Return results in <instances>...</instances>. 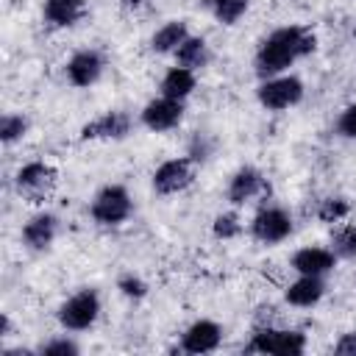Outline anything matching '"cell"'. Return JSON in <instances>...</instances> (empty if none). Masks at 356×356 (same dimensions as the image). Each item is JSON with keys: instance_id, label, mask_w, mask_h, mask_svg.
Segmentation results:
<instances>
[{"instance_id": "ac0fdd59", "label": "cell", "mask_w": 356, "mask_h": 356, "mask_svg": "<svg viewBox=\"0 0 356 356\" xmlns=\"http://www.w3.org/2000/svg\"><path fill=\"white\" fill-rule=\"evenodd\" d=\"M197 86V78H195V70L189 67H181L175 64L172 70H167V75L161 78V95L164 97H172V100H186L192 95V89Z\"/></svg>"}, {"instance_id": "4316f807", "label": "cell", "mask_w": 356, "mask_h": 356, "mask_svg": "<svg viewBox=\"0 0 356 356\" xmlns=\"http://www.w3.org/2000/svg\"><path fill=\"white\" fill-rule=\"evenodd\" d=\"M211 153H214V139H211L209 134H195V136H192V142H189L186 156H189L195 164H203Z\"/></svg>"}, {"instance_id": "9a60e30c", "label": "cell", "mask_w": 356, "mask_h": 356, "mask_svg": "<svg viewBox=\"0 0 356 356\" xmlns=\"http://www.w3.org/2000/svg\"><path fill=\"white\" fill-rule=\"evenodd\" d=\"M334 267H337V256H334V250H325V248H300L292 256V270L298 275H320L323 278Z\"/></svg>"}, {"instance_id": "ffe728a7", "label": "cell", "mask_w": 356, "mask_h": 356, "mask_svg": "<svg viewBox=\"0 0 356 356\" xmlns=\"http://www.w3.org/2000/svg\"><path fill=\"white\" fill-rule=\"evenodd\" d=\"M172 56H175V61H178L181 67H189V70H200V67H206L209 58H211L206 39H203V36H192V33L181 42V47H178Z\"/></svg>"}, {"instance_id": "3957f363", "label": "cell", "mask_w": 356, "mask_h": 356, "mask_svg": "<svg viewBox=\"0 0 356 356\" xmlns=\"http://www.w3.org/2000/svg\"><path fill=\"white\" fill-rule=\"evenodd\" d=\"M303 81L298 75H273V78H264L256 89V100L261 103V108L267 111H284V108H292L303 100Z\"/></svg>"}, {"instance_id": "d6a6232c", "label": "cell", "mask_w": 356, "mask_h": 356, "mask_svg": "<svg viewBox=\"0 0 356 356\" xmlns=\"http://www.w3.org/2000/svg\"><path fill=\"white\" fill-rule=\"evenodd\" d=\"M353 33H356V28H353Z\"/></svg>"}, {"instance_id": "7c38bea8", "label": "cell", "mask_w": 356, "mask_h": 356, "mask_svg": "<svg viewBox=\"0 0 356 356\" xmlns=\"http://www.w3.org/2000/svg\"><path fill=\"white\" fill-rule=\"evenodd\" d=\"M103 67H106L103 56L97 50H89L86 47V50L72 53V58L67 61V78H70L72 86L86 89V86L97 83V78L103 75Z\"/></svg>"}, {"instance_id": "f1b7e54d", "label": "cell", "mask_w": 356, "mask_h": 356, "mask_svg": "<svg viewBox=\"0 0 356 356\" xmlns=\"http://www.w3.org/2000/svg\"><path fill=\"white\" fill-rule=\"evenodd\" d=\"M337 131L345 139H356V103H350V106L342 108V114L337 120Z\"/></svg>"}, {"instance_id": "ba28073f", "label": "cell", "mask_w": 356, "mask_h": 356, "mask_svg": "<svg viewBox=\"0 0 356 356\" xmlns=\"http://www.w3.org/2000/svg\"><path fill=\"white\" fill-rule=\"evenodd\" d=\"M195 161L189 156H178V159H167L156 167L153 172V189L159 195H178L184 192L192 181H195Z\"/></svg>"}, {"instance_id": "cb8c5ba5", "label": "cell", "mask_w": 356, "mask_h": 356, "mask_svg": "<svg viewBox=\"0 0 356 356\" xmlns=\"http://www.w3.org/2000/svg\"><path fill=\"white\" fill-rule=\"evenodd\" d=\"M28 134V120L22 114H3L0 117V142L14 145Z\"/></svg>"}, {"instance_id": "277c9868", "label": "cell", "mask_w": 356, "mask_h": 356, "mask_svg": "<svg viewBox=\"0 0 356 356\" xmlns=\"http://www.w3.org/2000/svg\"><path fill=\"white\" fill-rule=\"evenodd\" d=\"M97 317H100V295L95 289H81L58 306V323L67 331H86L97 323Z\"/></svg>"}, {"instance_id": "d6986e66", "label": "cell", "mask_w": 356, "mask_h": 356, "mask_svg": "<svg viewBox=\"0 0 356 356\" xmlns=\"http://www.w3.org/2000/svg\"><path fill=\"white\" fill-rule=\"evenodd\" d=\"M186 36H189L186 22H184V19H170V22H164V25L153 33L150 47H153V53H175Z\"/></svg>"}, {"instance_id": "4fadbf2b", "label": "cell", "mask_w": 356, "mask_h": 356, "mask_svg": "<svg viewBox=\"0 0 356 356\" xmlns=\"http://www.w3.org/2000/svg\"><path fill=\"white\" fill-rule=\"evenodd\" d=\"M131 134V117L125 111H106L81 128V139H125Z\"/></svg>"}, {"instance_id": "d4e9b609", "label": "cell", "mask_w": 356, "mask_h": 356, "mask_svg": "<svg viewBox=\"0 0 356 356\" xmlns=\"http://www.w3.org/2000/svg\"><path fill=\"white\" fill-rule=\"evenodd\" d=\"M211 234H214L217 239H234V236H239V234H242L239 214H236V211H222V214H217L214 222H211Z\"/></svg>"}, {"instance_id": "e0dca14e", "label": "cell", "mask_w": 356, "mask_h": 356, "mask_svg": "<svg viewBox=\"0 0 356 356\" xmlns=\"http://www.w3.org/2000/svg\"><path fill=\"white\" fill-rule=\"evenodd\" d=\"M86 11H89L86 0H44L42 6V14L53 28H72L86 17Z\"/></svg>"}, {"instance_id": "f546056e", "label": "cell", "mask_w": 356, "mask_h": 356, "mask_svg": "<svg viewBox=\"0 0 356 356\" xmlns=\"http://www.w3.org/2000/svg\"><path fill=\"white\" fill-rule=\"evenodd\" d=\"M337 356H356V334H342L334 345Z\"/></svg>"}, {"instance_id": "6da1fadb", "label": "cell", "mask_w": 356, "mask_h": 356, "mask_svg": "<svg viewBox=\"0 0 356 356\" xmlns=\"http://www.w3.org/2000/svg\"><path fill=\"white\" fill-rule=\"evenodd\" d=\"M317 50V33L306 25H284V28H275L256 50L253 56V67H256V75L264 81V78H273V75H281L286 72L295 61L312 56Z\"/></svg>"}, {"instance_id": "5b68a950", "label": "cell", "mask_w": 356, "mask_h": 356, "mask_svg": "<svg viewBox=\"0 0 356 356\" xmlns=\"http://www.w3.org/2000/svg\"><path fill=\"white\" fill-rule=\"evenodd\" d=\"M131 209L134 203H131L128 189L122 184H108L95 195L89 211H92V220L100 225H120L131 217Z\"/></svg>"}, {"instance_id": "8fae6325", "label": "cell", "mask_w": 356, "mask_h": 356, "mask_svg": "<svg viewBox=\"0 0 356 356\" xmlns=\"http://www.w3.org/2000/svg\"><path fill=\"white\" fill-rule=\"evenodd\" d=\"M222 342V328L214 320H195L184 334H181V350L184 353H211Z\"/></svg>"}, {"instance_id": "484cf974", "label": "cell", "mask_w": 356, "mask_h": 356, "mask_svg": "<svg viewBox=\"0 0 356 356\" xmlns=\"http://www.w3.org/2000/svg\"><path fill=\"white\" fill-rule=\"evenodd\" d=\"M36 353H42V356H78L81 348L70 337H56V339H47L44 345H39Z\"/></svg>"}, {"instance_id": "44dd1931", "label": "cell", "mask_w": 356, "mask_h": 356, "mask_svg": "<svg viewBox=\"0 0 356 356\" xmlns=\"http://www.w3.org/2000/svg\"><path fill=\"white\" fill-rule=\"evenodd\" d=\"M209 8L220 25H236L250 8V0H209Z\"/></svg>"}, {"instance_id": "7402d4cb", "label": "cell", "mask_w": 356, "mask_h": 356, "mask_svg": "<svg viewBox=\"0 0 356 356\" xmlns=\"http://www.w3.org/2000/svg\"><path fill=\"white\" fill-rule=\"evenodd\" d=\"M331 250L337 259H356V225H342L331 236Z\"/></svg>"}, {"instance_id": "7a4b0ae2", "label": "cell", "mask_w": 356, "mask_h": 356, "mask_svg": "<svg viewBox=\"0 0 356 356\" xmlns=\"http://www.w3.org/2000/svg\"><path fill=\"white\" fill-rule=\"evenodd\" d=\"M250 353H273V356H300L306 350V337L295 328H275L270 325H256L248 348Z\"/></svg>"}, {"instance_id": "2e32d148", "label": "cell", "mask_w": 356, "mask_h": 356, "mask_svg": "<svg viewBox=\"0 0 356 356\" xmlns=\"http://www.w3.org/2000/svg\"><path fill=\"white\" fill-rule=\"evenodd\" d=\"M323 295H325V284L320 275H298L284 292L286 303L295 309H312L323 300Z\"/></svg>"}, {"instance_id": "5bb4252c", "label": "cell", "mask_w": 356, "mask_h": 356, "mask_svg": "<svg viewBox=\"0 0 356 356\" xmlns=\"http://www.w3.org/2000/svg\"><path fill=\"white\" fill-rule=\"evenodd\" d=\"M58 234V217L53 211H39L22 225V242L31 250H47Z\"/></svg>"}, {"instance_id": "83f0119b", "label": "cell", "mask_w": 356, "mask_h": 356, "mask_svg": "<svg viewBox=\"0 0 356 356\" xmlns=\"http://www.w3.org/2000/svg\"><path fill=\"white\" fill-rule=\"evenodd\" d=\"M117 289H120L125 298H131V300H142V298L147 295V284H145L139 275H134V273H125V275H120V281H117Z\"/></svg>"}, {"instance_id": "4dcf8cb0", "label": "cell", "mask_w": 356, "mask_h": 356, "mask_svg": "<svg viewBox=\"0 0 356 356\" xmlns=\"http://www.w3.org/2000/svg\"><path fill=\"white\" fill-rule=\"evenodd\" d=\"M6 337H11V320H8V314L0 317V339H6Z\"/></svg>"}, {"instance_id": "52a82bcc", "label": "cell", "mask_w": 356, "mask_h": 356, "mask_svg": "<svg viewBox=\"0 0 356 356\" xmlns=\"http://www.w3.org/2000/svg\"><path fill=\"white\" fill-rule=\"evenodd\" d=\"M250 234L261 245H278L292 234V217L281 206H264L250 220Z\"/></svg>"}, {"instance_id": "603a6c76", "label": "cell", "mask_w": 356, "mask_h": 356, "mask_svg": "<svg viewBox=\"0 0 356 356\" xmlns=\"http://www.w3.org/2000/svg\"><path fill=\"white\" fill-rule=\"evenodd\" d=\"M348 214H350V203H348L345 197H325V200L317 206V220L325 222V225L342 222Z\"/></svg>"}, {"instance_id": "8992f818", "label": "cell", "mask_w": 356, "mask_h": 356, "mask_svg": "<svg viewBox=\"0 0 356 356\" xmlns=\"http://www.w3.org/2000/svg\"><path fill=\"white\" fill-rule=\"evenodd\" d=\"M56 181H58L56 170L44 161H28L17 170V192L31 203H42L44 197H50V192L56 189Z\"/></svg>"}, {"instance_id": "1f68e13d", "label": "cell", "mask_w": 356, "mask_h": 356, "mask_svg": "<svg viewBox=\"0 0 356 356\" xmlns=\"http://www.w3.org/2000/svg\"><path fill=\"white\" fill-rule=\"evenodd\" d=\"M145 6V0H122V8L125 11H136V8H142Z\"/></svg>"}, {"instance_id": "30bf717a", "label": "cell", "mask_w": 356, "mask_h": 356, "mask_svg": "<svg viewBox=\"0 0 356 356\" xmlns=\"http://www.w3.org/2000/svg\"><path fill=\"white\" fill-rule=\"evenodd\" d=\"M264 192H270L267 178L256 170V167H239L231 181H228V200L231 206H245L256 197H261Z\"/></svg>"}, {"instance_id": "9c48e42d", "label": "cell", "mask_w": 356, "mask_h": 356, "mask_svg": "<svg viewBox=\"0 0 356 356\" xmlns=\"http://www.w3.org/2000/svg\"><path fill=\"white\" fill-rule=\"evenodd\" d=\"M139 120L147 131H172L181 120H184V100H172V97H153L142 111H139Z\"/></svg>"}]
</instances>
